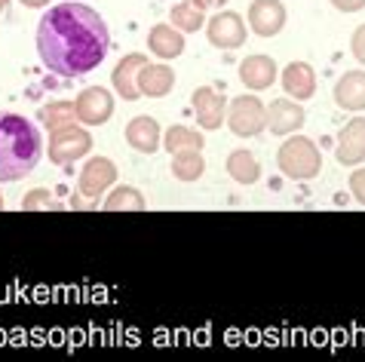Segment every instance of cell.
<instances>
[{"label":"cell","instance_id":"cell-1","mask_svg":"<svg viewBox=\"0 0 365 362\" xmlns=\"http://www.w3.org/2000/svg\"><path fill=\"white\" fill-rule=\"evenodd\" d=\"M110 49V31L93 6L68 0L49 6L37 25V53L49 71L58 77H83L105 62Z\"/></svg>","mask_w":365,"mask_h":362},{"label":"cell","instance_id":"cell-2","mask_svg":"<svg viewBox=\"0 0 365 362\" xmlns=\"http://www.w3.org/2000/svg\"><path fill=\"white\" fill-rule=\"evenodd\" d=\"M40 157H43L40 129L22 114L0 110V185L31 175Z\"/></svg>","mask_w":365,"mask_h":362},{"label":"cell","instance_id":"cell-3","mask_svg":"<svg viewBox=\"0 0 365 362\" xmlns=\"http://www.w3.org/2000/svg\"><path fill=\"white\" fill-rule=\"evenodd\" d=\"M277 163H279V172L292 178V181H310L319 175L322 169V154L313 138H304V135H295V138H286L277 150Z\"/></svg>","mask_w":365,"mask_h":362},{"label":"cell","instance_id":"cell-4","mask_svg":"<svg viewBox=\"0 0 365 362\" xmlns=\"http://www.w3.org/2000/svg\"><path fill=\"white\" fill-rule=\"evenodd\" d=\"M225 123L230 126L233 135L240 138H255L267 129V108L258 95H237L227 102V117Z\"/></svg>","mask_w":365,"mask_h":362},{"label":"cell","instance_id":"cell-5","mask_svg":"<svg viewBox=\"0 0 365 362\" xmlns=\"http://www.w3.org/2000/svg\"><path fill=\"white\" fill-rule=\"evenodd\" d=\"M89 150H93V135H89L86 126L71 123V126L49 133V160H53L56 166L77 163V160L89 157Z\"/></svg>","mask_w":365,"mask_h":362},{"label":"cell","instance_id":"cell-6","mask_svg":"<svg viewBox=\"0 0 365 362\" xmlns=\"http://www.w3.org/2000/svg\"><path fill=\"white\" fill-rule=\"evenodd\" d=\"M117 181V166L114 160L108 157H89L83 169H80V178H77V190L80 197H86V203H98V197L105 194L108 187H114Z\"/></svg>","mask_w":365,"mask_h":362},{"label":"cell","instance_id":"cell-7","mask_svg":"<svg viewBox=\"0 0 365 362\" xmlns=\"http://www.w3.org/2000/svg\"><path fill=\"white\" fill-rule=\"evenodd\" d=\"M74 114L80 126H105L114 114V95L101 86H86L74 98Z\"/></svg>","mask_w":365,"mask_h":362},{"label":"cell","instance_id":"cell-8","mask_svg":"<svg viewBox=\"0 0 365 362\" xmlns=\"http://www.w3.org/2000/svg\"><path fill=\"white\" fill-rule=\"evenodd\" d=\"M206 34H209V43L215 49H240L242 43H246V37H249L242 16L230 13V9H225V13H218V16L209 19Z\"/></svg>","mask_w":365,"mask_h":362},{"label":"cell","instance_id":"cell-9","mask_svg":"<svg viewBox=\"0 0 365 362\" xmlns=\"http://www.w3.org/2000/svg\"><path fill=\"white\" fill-rule=\"evenodd\" d=\"M190 105H194V117L202 129H221L227 117V98L225 93H215L212 86H200L194 89V95H190Z\"/></svg>","mask_w":365,"mask_h":362},{"label":"cell","instance_id":"cell-10","mask_svg":"<svg viewBox=\"0 0 365 362\" xmlns=\"http://www.w3.org/2000/svg\"><path fill=\"white\" fill-rule=\"evenodd\" d=\"M249 28L258 37H277L286 28V4L282 0H255L249 6Z\"/></svg>","mask_w":365,"mask_h":362},{"label":"cell","instance_id":"cell-11","mask_svg":"<svg viewBox=\"0 0 365 362\" xmlns=\"http://www.w3.org/2000/svg\"><path fill=\"white\" fill-rule=\"evenodd\" d=\"M304 120H307V114H304V108L295 102V98H273L270 108H267V129L273 135H295L298 129L304 126Z\"/></svg>","mask_w":365,"mask_h":362},{"label":"cell","instance_id":"cell-12","mask_svg":"<svg viewBox=\"0 0 365 362\" xmlns=\"http://www.w3.org/2000/svg\"><path fill=\"white\" fill-rule=\"evenodd\" d=\"M148 65V56L141 53H129L117 62V68L110 71V83H114L117 95L123 98V102H138L141 93H138V71Z\"/></svg>","mask_w":365,"mask_h":362},{"label":"cell","instance_id":"cell-13","mask_svg":"<svg viewBox=\"0 0 365 362\" xmlns=\"http://www.w3.org/2000/svg\"><path fill=\"white\" fill-rule=\"evenodd\" d=\"M334 157L344 166H359L365 160V117H353L338 135Z\"/></svg>","mask_w":365,"mask_h":362},{"label":"cell","instance_id":"cell-14","mask_svg":"<svg viewBox=\"0 0 365 362\" xmlns=\"http://www.w3.org/2000/svg\"><path fill=\"white\" fill-rule=\"evenodd\" d=\"M126 142L138 154H157L163 145V129L154 117H133L126 126Z\"/></svg>","mask_w":365,"mask_h":362},{"label":"cell","instance_id":"cell-15","mask_svg":"<svg viewBox=\"0 0 365 362\" xmlns=\"http://www.w3.org/2000/svg\"><path fill=\"white\" fill-rule=\"evenodd\" d=\"M277 62L270 56H249L240 62V80L242 86L252 89V93H261V89H270L273 80H277Z\"/></svg>","mask_w":365,"mask_h":362},{"label":"cell","instance_id":"cell-16","mask_svg":"<svg viewBox=\"0 0 365 362\" xmlns=\"http://www.w3.org/2000/svg\"><path fill=\"white\" fill-rule=\"evenodd\" d=\"M334 105L350 110V114H359L365 110V71H347L338 83H334Z\"/></svg>","mask_w":365,"mask_h":362},{"label":"cell","instance_id":"cell-17","mask_svg":"<svg viewBox=\"0 0 365 362\" xmlns=\"http://www.w3.org/2000/svg\"><path fill=\"white\" fill-rule=\"evenodd\" d=\"M148 49L157 58H163V62H169V58H178L181 53H185V34H181L175 25L160 22V25H154L148 31Z\"/></svg>","mask_w":365,"mask_h":362},{"label":"cell","instance_id":"cell-18","mask_svg":"<svg viewBox=\"0 0 365 362\" xmlns=\"http://www.w3.org/2000/svg\"><path fill=\"white\" fill-rule=\"evenodd\" d=\"M282 89H286V95L295 98V102L313 98V93H317V74H313V68L307 62L286 65V71H282Z\"/></svg>","mask_w":365,"mask_h":362},{"label":"cell","instance_id":"cell-19","mask_svg":"<svg viewBox=\"0 0 365 362\" xmlns=\"http://www.w3.org/2000/svg\"><path fill=\"white\" fill-rule=\"evenodd\" d=\"M175 86V71L169 65H154L148 62L145 68L138 71V93L148 95V98H163L172 93Z\"/></svg>","mask_w":365,"mask_h":362},{"label":"cell","instance_id":"cell-20","mask_svg":"<svg viewBox=\"0 0 365 362\" xmlns=\"http://www.w3.org/2000/svg\"><path fill=\"white\" fill-rule=\"evenodd\" d=\"M227 175L237 181V185H255V181L261 178V163L255 160V154L246 148H237V150H230V157H227Z\"/></svg>","mask_w":365,"mask_h":362},{"label":"cell","instance_id":"cell-21","mask_svg":"<svg viewBox=\"0 0 365 362\" xmlns=\"http://www.w3.org/2000/svg\"><path fill=\"white\" fill-rule=\"evenodd\" d=\"M169 25H175L181 34H194L206 25V9H200L194 0H181V4L172 6L169 13Z\"/></svg>","mask_w":365,"mask_h":362},{"label":"cell","instance_id":"cell-22","mask_svg":"<svg viewBox=\"0 0 365 362\" xmlns=\"http://www.w3.org/2000/svg\"><path fill=\"white\" fill-rule=\"evenodd\" d=\"M169 169H172V175H175L178 181H185V185L202 178V172H206L202 150H181V154H172V166Z\"/></svg>","mask_w":365,"mask_h":362},{"label":"cell","instance_id":"cell-23","mask_svg":"<svg viewBox=\"0 0 365 362\" xmlns=\"http://www.w3.org/2000/svg\"><path fill=\"white\" fill-rule=\"evenodd\" d=\"M206 138L190 126H169L163 133V148L169 154H181V150H202Z\"/></svg>","mask_w":365,"mask_h":362},{"label":"cell","instance_id":"cell-24","mask_svg":"<svg viewBox=\"0 0 365 362\" xmlns=\"http://www.w3.org/2000/svg\"><path fill=\"white\" fill-rule=\"evenodd\" d=\"M141 209H145V197L129 185L114 187L105 200V212H141Z\"/></svg>","mask_w":365,"mask_h":362},{"label":"cell","instance_id":"cell-25","mask_svg":"<svg viewBox=\"0 0 365 362\" xmlns=\"http://www.w3.org/2000/svg\"><path fill=\"white\" fill-rule=\"evenodd\" d=\"M40 123H43L49 133H56V129H62V126L77 123L74 102H49V105H43V108H40Z\"/></svg>","mask_w":365,"mask_h":362},{"label":"cell","instance_id":"cell-26","mask_svg":"<svg viewBox=\"0 0 365 362\" xmlns=\"http://www.w3.org/2000/svg\"><path fill=\"white\" fill-rule=\"evenodd\" d=\"M22 209H25V212H34V209H58V203L53 200V194H49V190L34 187L31 194L22 200Z\"/></svg>","mask_w":365,"mask_h":362},{"label":"cell","instance_id":"cell-27","mask_svg":"<svg viewBox=\"0 0 365 362\" xmlns=\"http://www.w3.org/2000/svg\"><path fill=\"white\" fill-rule=\"evenodd\" d=\"M350 49H353V58H356L359 65H365V25H359L356 31L350 37Z\"/></svg>","mask_w":365,"mask_h":362},{"label":"cell","instance_id":"cell-28","mask_svg":"<svg viewBox=\"0 0 365 362\" xmlns=\"http://www.w3.org/2000/svg\"><path fill=\"white\" fill-rule=\"evenodd\" d=\"M350 190H353V197L365 206V169H356V172L350 175Z\"/></svg>","mask_w":365,"mask_h":362},{"label":"cell","instance_id":"cell-29","mask_svg":"<svg viewBox=\"0 0 365 362\" xmlns=\"http://www.w3.org/2000/svg\"><path fill=\"white\" fill-rule=\"evenodd\" d=\"M331 6L341 13H359V9H365V0H331Z\"/></svg>","mask_w":365,"mask_h":362},{"label":"cell","instance_id":"cell-30","mask_svg":"<svg viewBox=\"0 0 365 362\" xmlns=\"http://www.w3.org/2000/svg\"><path fill=\"white\" fill-rule=\"evenodd\" d=\"M194 4H197L200 9H206V13H209V9H221V6L227 4V0H194Z\"/></svg>","mask_w":365,"mask_h":362},{"label":"cell","instance_id":"cell-31","mask_svg":"<svg viewBox=\"0 0 365 362\" xmlns=\"http://www.w3.org/2000/svg\"><path fill=\"white\" fill-rule=\"evenodd\" d=\"M22 4H25L28 9H43V6L49 4V0H22Z\"/></svg>","mask_w":365,"mask_h":362},{"label":"cell","instance_id":"cell-32","mask_svg":"<svg viewBox=\"0 0 365 362\" xmlns=\"http://www.w3.org/2000/svg\"><path fill=\"white\" fill-rule=\"evenodd\" d=\"M6 6H9V0H0V13H6Z\"/></svg>","mask_w":365,"mask_h":362},{"label":"cell","instance_id":"cell-33","mask_svg":"<svg viewBox=\"0 0 365 362\" xmlns=\"http://www.w3.org/2000/svg\"><path fill=\"white\" fill-rule=\"evenodd\" d=\"M0 209H4V197H0Z\"/></svg>","mask_w":365,"mask_h":362}]
</instances>
